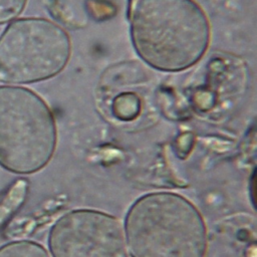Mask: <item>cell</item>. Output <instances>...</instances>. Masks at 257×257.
<instances>
[{
    "instance_id": "6da1fadb",
    "label": "cell",
    "mask_w": 257,
    "mask_h": 257,
    "mask_svg": "<svg viewBox=\"0 0 257 257\" xmlns=\"http://www.w3.org/2000/svg\"><path fill=\"white\" fill-rule=\"evenodd\" d=\"M127 18L137 53L158 70H185L208 49L210 23L195 0H128Z\"/></svg>"
},
{
    "instance_id": "52a82bcc",
    "label": "cell",
    "mask_w": 257,
    "mask_h": 257,
    "mask_svg": "<svg viewBox=\"0 0 257 257\" xmlns=\"http://www.w3.org/2000/svg\"><path fill=\"white\" fill-rule=\"evenodd\" d=\"M26 4L27 0H0V25L15 20Z\"/></svg>"
},
{
    "instance_id": "277c9868",
    "label": "cell",
    "mask_w": 257,
    "mask_h": 257,
    "mask_svg": "<svg viewBox=\"0 0 257 257\" xmlns=\"http://www.w3.org/2000/svg\"><path fill=\"white\" fill-rule=\"evenodd\" d=\"M70 54V38L55 22L15 19L0 35V81L28 84L52 78L64 69Z\"/></svg>"
},
{
    "instance_id": "8992f818",
    "label": "cell",
    "mask_w": 257,
    "mask_h": 257,
    "mask_svg": "<svg viewBox=\"0 0 257 257\" xmlns=\"http://www.w3.org/2000/svg\"><path fill=\"white\" fill-rule=\"evenodd\" d=\"M0 257H51L39 243L30 240H18L0 247Z\"/></svg>"
},
{
    "instance_id": "3957f363",
    "label": "cell",
    "mask_w": 257,
    "mask_h": 257,
    "mask_svg": "<svg viewBox=\"0 0 257 257\" xmlns=\"http://www.w3.org/2000/svg\"><path fill=\"white\" fill-rule=\"evenodd\" d=\"M57 144L54 115L35 91L20 85H0V166L30 175L45 168Z\"/></svg>"
},
{
    "instance_id": "5b68a950",
    "label": "cell",
    "mask_w": 257,
    "mask_h": 257,
    "mask_svg": "<svg viewBox=\"0 0 257 257\" xmlns=\"http://www.w3.org/2000/svg\"><path fill=\"white\" fill-rule=\"evenodd\" d=\"M51 257H128L118 218L95 209L64 213L48 233Z\"/></svg>"
},
{
    "instance_id": "7a4b0ae2",
    "label": "cell",
    "mask_w": 257,
    "mask_h": 257,
    "mask_svg": "<svg viewBox=\"0 0 257 257\" xmlns=\"http://www.w3.org/2000/svg\"><path fill=\"white\" fill-rule=\"evenodd\" d=\"M123 232L131 257H205L208 229L203 215L181 194L159 191L127 209Z\"/></svg>"
}]
</instances>
